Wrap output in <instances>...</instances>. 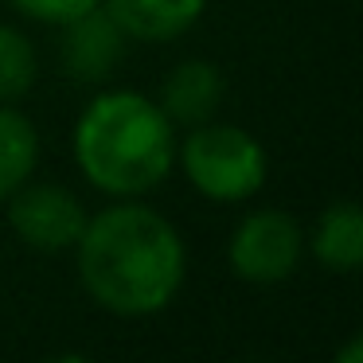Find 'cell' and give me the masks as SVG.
I'll list each match as a JSON object with an SVG mask.
<instances>
[{"label": "cell", "mask_w": 363, "mask_h": 363, "mask_svg": "<svg viewBox=\"0 0 363 363\" xmlns=\"http://www.w3.org/2000/svg\"><path fill=\"white\" fill-rule=\"evenodd\" d=\"M9 4L32 20H43V24H67V20L98 9L102 0H9Z\"/></svg>", "instance_id": "7c38bea8"}, {"label": "cell", "mask_w": 363, "mask_h": 363, "mask_svg": "<svg viewBox=\"0 0 363 363\" xmlns=\"http://www.w3.org/2000/svg\"><path fill=\"white\" fill-rule=\"evenodd\" d=\"M223 90H227V82H223L219 67L191 59V63H180L164 79L160 110L168 113L172 125H203V121H211L215 110H219Z\"/></svg>", "instance_id": "ba28073f"}, {"label": "cell", "mask_w": 363, "mask_h": 363, "mask_svg": "<svg viewBox=\"0 0 363 363\" xmlns=\"http://www.w3.org/2000/svg\"><path fill=\"white\" fill-rule=\"evenodd\" d=\"M63 32V67L71 79L79 82H102L106 74H113V67L125 55V40L118 24L110 20V12L98 9L82 12V16L67 20Z\"/></svg>", "instance_id": "8992f818"}, {"label": "cell", "mask_w": 363, "mask_h": 363, "mask_svg": "<svg viewBox=\"0 0 363 363\" xmlns=\"http://www.w3.org/2000/svg\"><path fill=\"white\" fill-rule=\"evenodd\" d=\"M301 250H305V238H301V227L293 215L254 211L230 235L227 258L242 281L277 285L285 277H293V269L301 266Z\"/></svg>", "instance_id": "277c9868"}, {"label": "cell", "mask_w": 363, "mask_h": 363, "mask_svg": "<svg viewBox=\"0 0 363 363\" xmlns=\"http://www.w3.org/2000/svg\"><path fill=\"white\" fill-rule=\"evenodd\" d=\"M79 277L86 293L118 316H152L184 285V242L164 215L118 203L86 219L79 242Z\"/></svg>", "instance_id": "6da1fadb"}, {"label": "cell", "mask_w": 363, "mask_h": 363, "mask_svg": "<svg viewBox=\"0 0 363 363\" xmlns=\"http://www.w3.org/2000/svg\"><path fill=\"white\" fill-rule=\"evenodd\" d=\"M35 51L28 43V35H20L16 28L0 24V102L24 98L35 82Z\"/></svg>", "instance_id": "8fae6325"}, {"label": "cell", "mask_w": 363, "mask_h": 363, "mask_svg": "<svg viewBox=\"0 0 363 363\" xmlns=\"http://www.w3.org/2000/svg\"><path fill=\"white\" fill-rule=\"evenodd\" d=\"M313 254L320 266L336 269V274H352L363 262V215L355 203H332L316 219L313 230Z\"/></svg>", "instance_id": "9c48e42d"}, {"label": "cell", "mask_w": 363, "mask_h": 363, "mask_svg": "<svg viewBox=\"0 0 363 363\" xmlns=\"http://www.w3.org/2000/svg\"><path fill=\"white\" fill-rule=\"evenodd\" d=\"M203 4L207 0H102V9L129 40L149 43L176 40L188 28H196V20L203 16Z\"/></svg>", "instance_id": "52a82bcc"}, {"label": "cell", "mask_w": 363, "mask_h": 363, "mask_svg": "<svg viewBox=\"0 0 363 363\" xmlns=\"http://www.w3.org/2000/svg\"><path fill=\"white\" fill-rule=\"evenodd\" d=\"M180 164L191 188L219 203H242L266 184V149L238 125H196L180 149Z\"/></svg>", "instance_id": "3957f363"}, {"label": "cell", "mask_w": 363, "mask_h": 363, "mask_svg": "<svg viewBox=\"0 0 363 363\" xmlns=\"http://www.w3.org/2000/svg\"><path fill=\"white\" fill-rule=\"evenodd\" d=\"M9 223L32 250H71L82 238L86 211L82 203L59 184H24L9 199Z\"/></svg>", "instance_id": "5b68a950"}, {"label": "cell", "mask_w": 363, "mask_h": 363, "mask_svg": "<svg viewBox=\"0 0 363 363\" xmlns=\"http://www.w3.org/2000/svg\"><path fill=\"white\" fill-rule=\"evenodd\" d=\"M40 160V137L24 113L0 106V203L24 188Z\"/></svg>", "instance_id": "30bf717a"}, {"label": "cell", "mask_w": 363, "mask_h": 363, "mask_svg": "<svg viewBox=\"0 0 363 363\" xmlns=\"http://www.w3.org/2000/svg\"><path fill=\"white\" fill-rule=\"evenodd\" d=\"M168 113L133 90H110L86 106L74 125V160L98 191L141 196L157 188L176 160Z\"/></svg>", "instance_id": "7a4b0ae2"}]
</instances>
